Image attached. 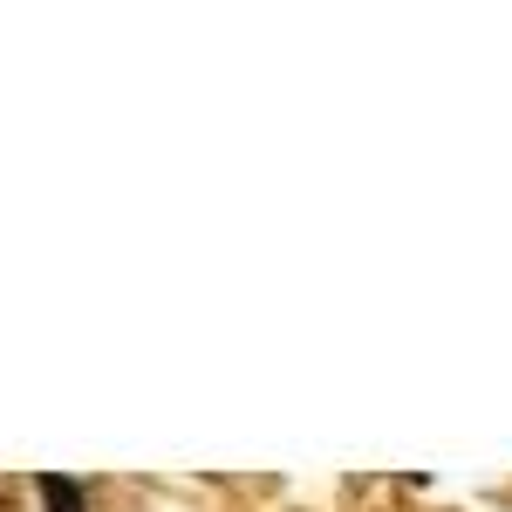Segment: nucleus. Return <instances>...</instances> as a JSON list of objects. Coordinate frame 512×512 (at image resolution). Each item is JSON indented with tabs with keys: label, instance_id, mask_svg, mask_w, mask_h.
I'll return each instance as SVG.
<instances>
[{
	"label": "nucleus",
	"instance_id": "obj_1",
	"mask_svg": "<svg viewBox=\"0 0 512 512\" xmlns=\"http://www.w3.org/2000/svg\"><path fill=\"white\" fill-rule=\"evenodd\" d=\"M35 492H41V506H48V512H89V492H82L76 478H62V472H41Z\"/></svg>",
	"mask_w": 512,
	"mask_h": 512
}]
</instances>
